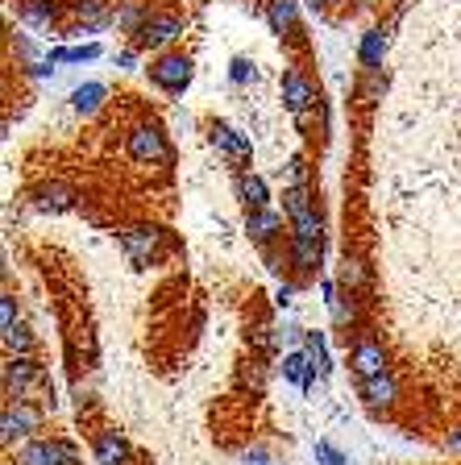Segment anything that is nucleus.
I'll list each match as a JSON object with an SVG mask.
<instances>
[{
    "label": "nucleus",
    "mask_w": 461,
    "mask_h": 465,
    "mask_svg": "<svg viewBox=\"0 0 461 465\" xmlns=\"http://www.w3.org/2000/svg\"><path fill=\"white\" fill-rule=\"evenodd\" d=\"M208 142L216 145L221 154L237 158V163H250V154H254L250 137H246V134H237V129H229V125H212V129H208Z\"/></svg>",
    "instance_id": "obj_11"
},
{
    "label": "nucleus",
    "mask_w": 461,
    "mask_h": 465,
    "mask_svg": "<svg viewBox=\"0 0 461 465\" xmlns=\"http://www.w3.org/2000/svg\"><path fill=\"white\" fill-rule=\"evenodd\" d=\"M246 232H250V242L258 245H270L275 237L283 232V216L275 208H258V213H246Z\"/></svg>",
    "instance_id": "obj_15"
},
{
    "label": "nucleus",
    "mask_w": 461,
    "mask_h": 465,
    "mask_svg": "<svg viewBox=\"0 0 461 465\" xmlns=\"http://www.w3.org/2000/svg\"><path fill=\"white\" fill-rule=\"evenodd\" d=\"M266 465H270V461H266Z\"/></svg>",
    "instance_id": "obj_41"
},
{
    "label": "nucleus",
    "mask_w": 461,
    "mask_h": 465,
    "mask_svg": "<svg viewBox=\"0 0 461 465\" xmlns=\"http://www.w3.org/2000/svg\"><path fill=\"white\" fill-rule=\"evenodd\" d=\"M121 245H125L129 262L150 266V262H158V253H163V229H150V224L129 229V232H121Z\"/></svg>",
    "instance_id": "obj_4"
},
{
    "label": "nucleus",
    "mask_w": 461,
    "mask_h": 465,
    "mask_svg": "<svg viewBox=\"0 0 461 465\" xmlns=\"http://www.w3.org/2000/svg\"><path fill=\"white\" fill-rule=\"evenodd\" d=\"M125 150H129V158L142 166L171 163V145H166V134L158 125H134L125 137Z\"/></svg>",
    "instance_id": "obj_1"
},
{
    "label": "nucleus",
    "mask_w": 461,
    "mask_h": 465,
    "mask_svg": "<svg viewBox=\"0 0 461 465\" xmlns=\"http://www.w3.org/2000/svg\"><path fill=\"white\" fill-rule=\"evenodd\" d=\"M229 79H233V84H250V79H254V63H250V58H233V63H229Z\"/></svg>",
    "instance_id": "obj_33"
},
{
    "label": "nucleus",
    "mask_w": 461,
    "mask_h": 465,
    "mask_svg": "<svg viewBox=\"0 0 461 465\" xmlns=\"http://www.w3.org/2000/svg\"><path fill=\"white\" fill-rule=\"evenodd\" d=\"M320 253H325V237H296L291 232V262L299 271H320Z\"/></svg>",
    "instance_id": "obj_17"
},
{
    "label": "nucleus",
    "mask_w": 461,
    "mask_h": 465,
    "mask_svg": "<svg viewBox=\"0 0 461 465\" xmlns=\"http://www.w3.org/2000/svg\"><path fill=\"white\" fill-rule=\"evenodd\" d=\"M5 411L17 420V428L25 432V440H34V432H42V407H34V403H25V399H17V403H9Z\"/></svg>",
    "instance_id": "obj_23"
},
{
    "label": "nucleus",
    "mask_w": 461,
    "mask_h": 465,
    "mask_svg": "<svg viewBox=\"0 0 461 465\" xmlns=\"http://www.w3.org/2000/svg\"><path fill=\"white\" fill-rule=\"evenodd\" d=\"M21 320H17V300L13 295H5L0 300V332H9V329H17Z\"/></svg>",
    "instance_id": "obj_30"
},
{
    "label": "nucleus",
    "mask_w": 461,
    "mask_h": 465,
    "mask_svg": "<svg viewBox=\"0 0 461 465\" xmlns=\"http://www.w3.org/2000/svg\"><path fill=\"white\" fill-rule=\"evenodd\" d=\"M357 395L378 411V407H391L395 399H399V382H395L391 370H383V374H375V378H357Z\"/></svg>",
    "instance_id": "obj_7"
},
{
    "label": "nucleus",
    "mask_w": 461,
    "mask_h": 465,
    "mask_svg": "<svg viewBox=\"0 0 461 465\" xmlns=\"http://www.w3.org/2000/svg\"><path fill=\"white\" fill-rule=\"evenodd\" d=\"M105 96H108L105 84H79L75 92H71V108H75L79 116H92V113H100Z\"/></svg>",
    "instance_id": "obj_21"
},
{
    "label": "nucleus",
    "mask_w": 461,
    "mask_h": 465,
    "mask_svg": "<svg viewBox=\"0 0 461 465\" xmlns=\"http://www.w3.org/2000/svg\"><path fill=\"white\" fill-rule=\"evenodd\" d=\"M291 232H296V237H325V221H320V213H312L291 224Z\"/></svg>",
    "instance_id": "obj_28"
},
{
    "label": "nucleus",
    "mask_w": 461,
    "mask_h": 465,
    "mask_svg": "<svg viewBox=\"0 0 461 465\" xmlns=\"http://www.w3.org/2000/svg\"><path fill=\"white\" fill-rule=\"evenodd\" d=\"M87 58H100V46H58L50 50V63H87Z\"/></svg>",
    "instance_id": "obj_26"
},
{
    "label": "nucleus",
    "mask_w": 461,
    "mask_h": 465,
    "mask_svg": "<svg viewBox=\"0 0 461 465\" xmlns=\"http://www.w3.org/2000/svg\"><path fill=\"white\" fill-rule=\"evenodd\" d=\"M283 208H287V221H304V216L316 213V203H312V187H287L283 192Z\"/></svg>",
    "instance_id": "obj_22"
},
{
    "label": "nucleus",
    "mask_w": 461,
    "mask_h": 465,
    "mask_svg": "<svg viewBox=\"0 0 461 465\" xmlns=\"http://www.w3.org/2000/svg\"><path fill=\"white\" fill-rule=\"evenodd\" d=\"M92 453H96V465H125L129 461V440L121 432H100Z\"/></svg>",
    "instance_id": "obj_18"
},
{
    "label": "nucleus",
    "mask_w": 461,
    "mask_h": 465,
    "mask_svg": "<svg viewBox=\"0 0 461 465\" xmlns=\"http://www.w3.org/2000/svg\"><path fill=\"white\" fill-rule=\"evenodd\" d=\"M34 382H42V366L29 358V353L5 361V395H9V403L25 399V391L34 387Z\"/></svg>",
    "instance_id": "obj_3"
},
{
    "label": "nucleus",
    "mask_w": 461,
    "mask_h": 465,
    "mask_svg": "<svg viewBox=\"0 0 461 465\" xmlns=\"http://www.w3.org/2000/svg\"><path fill=\"white\" fill-rule=\"evenodd\" d=\"M150 17H154V13L145 9L142 0H129V5H121V9H116V25L125 29V34H142V29L150 25Z\"/></svg>",
    "instance_id": "obj_24"
},
{
    "label": "nucleus",
    "mask_w": 461,
    "mask_h": 465,
    "mask_svg": "<svg viewBox=\"0 0 461 465\" xmlns=\"http://www.w3.org/2000/svg\"><path fill=\"white\" fill-rule=\"evenodd\" d=\"M266 25L279 38H296L299 34V5L296 0H266Z\"/></svg>",
    "instance_id": "obj_12"
},
{
    "label": "nucleus",
    "mask_w": 461,
    "mask_h": 465,
    "mask_svg": "<svg viewBox=\"0 0 461 465\" xmlns=\"http://www.w3.org/2000/svg\"><path fill=\"white\" fill-rule=\"evenodd\" d=\"M0 341H5V349H9V358H21V353H29L34 349V337H29L25 324H17V329L0 332Z\"/></svg>",
    "instance_id": "obj_27"
},
{
    "label": "nucleus",
    "mask_w": 461,
    "mask_h": 465,
    "mask_svg": "<svg viewBox=\"0 0 461 465\" xmlns=\"http://www.w3.org/2000/svg\"><path fill=\"white\" fill-rule=\"evenodd\" d=\"M237 200L246 203V213H258V208H270V187L262 174L241 171L237 174Z\"/></svg>",
    "instance_id": "obj_16"
},
{
    "label": "nucleus",
    "mask_w": 461,
    "mask_h": 465,
    "mask_svg": "<svg viewBox=\"0 0 461 465\" xmlns=\"http://www.w3.org/2000/svg\"><path fill=\"white\" fill-rule=\"evenodd\" d=\"M113 63L121 71H137V50H121V54H113Z\"/></svg>",
    "instance_id": "obj_35"
},
{
    "label": "nucleus",
    "mask_w": 461,
    "mask_h": 465,
    "mask_svg": "<svg viewBox=\"0 0 461 465\" xmlns=\"http://www.w3.org/2000/svg\"><path fill=\"white\" fill-rule=\"evenodd\" d=\"M0 440H5V445H17V440H25V432L17 428V420H13L9 411L0 416Z\"/></svg>",
    "instance_id": "obj_32"
},
{
    "label": "nucleus",
    "mask_w": 461,
    "mask_h": 465,
    "mask_svg": "<svg viewBox=\"0 0 461 465\" xmlns=\"http://www.w3.org/2000/svg\"><path fill=\"white\" fill-rule=\"evenodd\" d=\"M283 378L296 382L299 391H316V382H320L316 366H312V358H307L304 349H291L287 358H283Z\"/></svg>",
    "instance_id": "obj_14"
},
{
    "label": "nucleus",
    "mask_w": 461,
    "mask_h": 465,
    "mask_svg": "<svg viewBox=\"0 0 461 465\" xmlns=\"http://www.w3.org/2000/svg\"><path fill=\"white\" fill-rule=\"evenodd\" d=\"M304 5H307V9H316V13H320V9H328L333 0H304Z\"/></svg>",
    "instance_id": "obj_38"
},
{
    "label": "nucleus",
    "mask_w": 461,
    "mask_h": 465,
    "mask_svg": "<svg viewBox=\"0 0 461 465\" xmlns=\"http://www.w3.org/2000/svg\"><path fill=\"white\" fill-rule=\"evenodd\" d=\"M287 187H307V166H304V158H291V163H287Z\"/></svg>",
    "instance_id": "obj_34"
},
{
    "label": "nucleus",
    "mask_w": 461,
    "mask_h": 465,
    "mask_svg": "<svg viewBox=\"0 0 461 465\" xmlns=\"http://www.w3.org/2000/svg\"><path fill=\"white\" fill-rule=\"evenodd\" d=\"M357 5H378V0H357Z\"/></svg>",
    "instance_id": "obj_40"
},
{
    "label": "nucleus",
    "mask_w": 461,
    "mask_h": 465,
    "mask_svg": "<svg viewBox=\"0 0 461 465\" xmlns=\"http://www.w3.org/2000/svg\"><path fill=\"white\" fill-rule=\"evenodd\" d=\"M63 465H84V461H79V457H67V461H63Z\"/></svg>",
    "instance_id": "obj_39"
},
{
    "label": "nucleus",
    "mask_w": 461,
    "mask_h": 465,
    "mask_svg": "<svg viewBox=\"0 0 461 465\" xmlns=\"http://www.w3.org/2000/svg\"><path fill=\"white\" fill-rule=\"evenodd\" d=\"M67 457H63V445L58 440H46V436H34V440H25L17 453V465H63Z\"/></svg>",
    "instance_id": "obj_13"
},
{
    "label": "nucleus",
    "mask_w": 461,
    "mask_h": 465,
    "mask_svg": "<svg viewBox=\"0 0 461 465\" xmlns=\"http://www.w3.org/2000/svg\"><path fill=\"white\" fill-rule=\"evenodd\" d=\"M21 21L34 29H42V34H50L58 21V9L50 5V0H21Z\"/></svg>",
    "instance_id": "obj_19"
},
{
    "label": "nucleus",
    "mask_w": 461,
    "mask_h": 465,
    "mask_svg": "<svg viewBox=\"0 0 461 465\" xmlns=\"http://www.w3.org/2000/svg\"><path fill=\"white\" fill-rule=\"evenodd\" d=\"M349 370H354L357 378H375L386 370V353L378 341H357L354 353H349Z\"/></svg>",
    "instance_id": "obj_10"
},
{
    "label": "nucleus",
    "mask_w": 461,
    "mask_h": 465,
    "mask_svg": "<svg viewBox=\"0 0 461 465\" xmlns=\"http://www.w3.org/2000/svg\"><path fill=\"white\" fill-rule=\"evenodd\" d=\"M291 300H296V287H291V282H283V287L275 291V303H279V308H291Z\"/></svg>",
    "instance_id": "obj_36"
},
{
    "label": "nucleus",
    "mask_w": 461,
    "mask_h": 465,
    "mask_svg": "<svg viewBox=\"0 0 461 465\" xmlns=\"http://www.w3.org/2000/svg\"><path fill=\"white\" fill-rule=\"evenodd\" d=\"M145 71H150V84L163 87V92H183L195 75V67H192V58L187 54H158Z\"/></svg>",
    "instance_id": "obj_2"
},
{
    "label": "nucleus",
    "mask_w": 461,
    "mask_h": 465,
    "mask_svg": "<svg viewBox=\"0 0 461 465\" xmlns=\"http://www.w3.org/2000/svg\"><path fill=\"white\" fill-rule=\"evenodd\" d=\"M316 461L320 465H349V457L336 445H328V440H316Z\"/></svg>",
    "instance_id": "obj_29"
},
{
    "label": "nucleus",
    "mask_w": 461,
    "mask_h": 465,
    "mask_svg": "<svg viewBox=\"0 0 461 465\" xmlns=\"http://www.w3.org/2000/svg\"><path fill=\"white\" fill-rule=\"evenodd\" d=\"M341 282H346V287H362V282H366L362 262H354V258H346V262H341Z\"/></svg>",
    "instance_id": "obj_31"
},
{
    "label": "nucleus",
    "mask_w": 461,
    "mask_h": 465,
    "mask_svg": "<svg viewBox=\"0 0 461 465\" xmlns=\"http://www.w3.org/2000/svg\"><path fill=\"white\" fill-rule=\"evenodd\" d=\"M312 104H316V87L307 84V75L283 71V108H287L291 116H304Z\"/></svg>",
    "instance_id": "obj_6"
},
{
    "label": "nucleus",
    "mask_w": 461,
    "mask_h": 465,
    "mask_svg": "<svg viewBox=\"0 0 461 465\" xmlns=\"http://www.w3.org/2000/svg\"><path fill=\"white\" fill-rule=\"evenodd\" d=\"M71 13L79 17L75 34H96V29H108L116 21V13L108 9V0H75V5H71Z\"/></svg>",
    "instance_id": "obj_9"
},
{
    "label": "nucleus",
    "mask_w": 461,
    "mask_h": 465,
    "mask_svg": "<svg viewBox=\"0 0 461 465\" xmlns=\"http://www.w3.org/2000/svg\"><path fill=\"white\" fill-rule=\"evenodd\" d=\"M386 50H391V29L386 25L366 29L362 42H357V63H362L366 71H378L383 67V58H386Z\"/></svg>",
    "instance_id": "obj_8"
},
{
    "label": "nucleus",
    "mask_w": 461,
    "mask_h": 465,
    "mask_svg": "<svg viewBox=\"0 0 461 465\" xmlns=\"http://www.w3.org/2000/svg\"><path fill=\"white\" fill-rule=\"evenodd\" d=\"M175 38H183V21L171 13H154L150 25L137 34V50H166Z\"/></svg>",
    "instance_id": "obj_5"
},
{
    "label": "nucleus",
    "mask_w": 461,
    "mask_h": 465,
    "mask_svg": "<svg viewBox=\"0 0 461 465\" xmlns=\"http://www.w3.org/2000/svg\"><path fill=\"white\" fill-rule=\"evenodd\" d=\"M449 449H453V453H461V428H453V432H449Z\"/></svg>",
    "instance_id": "obj_37"
},
{
    "label": "nucleus",
    "mask_w": 461,
    "mask_h": 465,
    "mask_svg": "<svg viewBox=\"0 0 461 465\" xmlns=\"http://www.w3.org/2000/svg\"><path fill=\"white\" fill-rule=\"evenodd\" d=\"M34 200H38V208H46V213H71L75 208V192L63 183H46L34 192Z\"/></svg>",
    "instance_id": "obj_20"
},
{
    "label": "nucleus",
    "mask_w": 461,
    "mask_h": 465,
    "mask_svg": "<svg viewBox=\"0 0 461 465\" xmlns=\"http://www.w3.org/2000/svg\"><path fill=\"white\" fill-rule=\"evenodd\" d=\"M304 353L312 358V366H316L320 378L333 370V358H328V345H325V332H304Z\"/></svg>",
    "instance_id": "obj_25"
}]
</instances>
